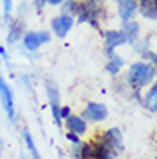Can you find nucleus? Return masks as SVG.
I'll list each match as a JSON object with an SVG mask.
<instances>
[{
    "mask_svg": "<svg viewBox=\"0 0 157 159\" xmlns=\"http://www.w3.org/2000/svg\"><path fill=\"white\" fill-rule=\"evenodd\" d=\"M155 78V69L150 62L147 61H140L130 66L128 75H126V81L133 90H140V88L150 85Z\"/></svg>",
    "mask_w": 157,
    "mask_h": 159,
    "instance_id": "nucleus-1",
    "label": "nucleus"
},
{
    "mask_svg": "<svg viewBox=\"0 0 157 159\" xmlns=\"http://www.w3.org/2000/svg\"><path fill=\"white\" fill-rule=\"evenodd\" d=\"M102 14V7L98 4H90V2H78L76 7V21L78 23H88L93 28H98V19Z\"/></svg>",
    "mask_w": 157,
    "mask_h": 159,
    "instance_id": "nucleus-2",
    "label": "nucleus"
},
{
    "mask_svg": "<svg viewBox=\"0 0 157 159\" xmlns=\"http://www.w3.org/2000/svg\"><path fill=\"white\" fill-rule=\"evenodd\" d=\"M0 102L4 107L5 114H7L9 121L14 123L16 121V104H14V93H12L11 87L7 85V81L4 80V76L0 75Z\"/></svg>",
    "mask_w": 157,
    "mask_h": 159,
    "instance_id": "nucleus-3",
    "label": "nucleus"
},
{
    "mask_svg": "<svg viewBox=\"0 0 157 159\" xmlns=\"http://www.w3.org/2000/svg\"><path fill=\"white\" fill-rule=\"evenodd\" d=\"M47 97H48V104H50V111H52V116H54V121L57 126H62V119H61V95H59V88L54 81L48 80L47 83Z\"/></svg>",
    "mask_w": 157,
    "mask_h": 159,
    "instance_id": "nucleus-4",
    "label": "nucleus"
},
{
    "mask_svg": "<svg viewBox=\"0 0 157 159\" xmlns=\"http://www.w3.org/2000/svg\"><path fill=\"white\" fill-rule=\"evenodd\" d=\"M21 40H23V47L28 52H36L42 45L50 42V35L47 31H26Z\"/></svg>",
    "mask_w": 157,
    "mask_h": 159,
    "instance_id": "nucleus-5",
    "label": "nucleus"
},
{
    "mask_svg": "<svg viewBox=\"0 0 157 159\" xmlns=\"http://www.w3.org/2000/svg\"><path fill=\"white\" fill-rule=\"evenodd\" d=\"M50 26H52V31H54L55 36L64 38V36L73 30V26H74V17L67 16V14H59V16L52 17Z\"/></svg>",
    "mask_w": 157,
    "mask_h": 159,
    "instance_id": "nucleus-6",
    "label": "nucleus"
},
{
    "mask_svg": "<svg viewBox=\"0 0 157 159\" xmlns=\"http://www.w3.org/2000/svg\"><path fill=\"white\" fill-rule=\"evenodd\" d=\"M107 114H109V111H107L105 104H100V102H88L87 107H85V111L81 112V118L85 119V121H104V119L107 118Z\"/></svg>",
    "mask_w": 157,
    "mask_h": 159,
    "instance_id": "nucleus-7",
    "label": "nucleus"
},
{
    "mask_svg": "<svg viewBox=\"0 0 157 159\" xmlns=\"http://www.w3.org/2000/svg\"><path fill=\"white\" fill-rule=\"evenodd\" d=\"M104 42H105V50L112 54L119 45L126 43V36L121 30H107L104 31Z\"/></svg>",
    "mask_w": 157,
    "mask_h": 159,
    "instance_id": "nucleus-8",
    "label": "nucleus"
},
{
    "mask_svg": "<svg viewBox=\"0 0 157 159\" xmlns=\"http://www.w3.org/2000/svg\"><path fill=\"white\" fill-rule=\"evenodd\" d=\"M102 142H105L114 152H121L124 149V142H123V133L119 128H109V130L104 133Z\"/></svg>",
    "mask_w": 157,
    "mask_h": 159,
    "instance_id": "nucleus-9",
    "label": "nucleus"
},
{
    "mask_svg": "<svg viewBox=\"0 0 157 159\" xmlns=\"http://www.w3.org/2000/svg\"><path fill=\"white\" fill-rule=\"evenodd\" d=\"M7 43H17L24 36V21L23 19H11L7 23Z\"/></svg>",
    "mask_w": 157,
    "mask_h": 159,
    "instance_id": "nucleus-10",
    "label": "nucleus"
},
{
    "mask_svg": "<svg viewBox=\"0 0 157 159\" xmlns=\"http://www.w3.org/2000/svg\"><path fill=\"white\" fill-rule=\"evenodd\" d=\"M137 12H138V2L137 0H121V2H118V14L123 19V23L133 19Z\"/></svg>",
    "mask_w": 157,
    "mask_h": 159,
    "instance_id": "nucleus-11",
    "label": "nucleus"
},
{
    "mask_svg": "<svg viewBox=\"0 0 157 159\" xmlns=\"http://www.w3.org/2000/svg\"><path fill=\"white\" fill-rule=\"evenodd\" d=\"M121 31L124 33V36H126V43L135 45L137 43V40H138V35H140V24H138L135 19L124 21Z\"/></svg>",
    "mask_w": 157,
    "mask_h": 159,
    "instance_id": "nucleus-12",
    "label": "nucleus"
},
{
    "mask_svg": "<svg viewBox=\"0 0 157 159\" xmlns=\"http://www.w3.org/2000/svg\"><path fill=\"white\" fill-rule=\"evenodd\" d=\"M66 128L71 131V133L83 135V133H87L88 125H87V121H85L81 116H73L71 114L69 118H66Z\"/></svg>",
    "mask_w": 157,
    "mask_h": 159,
    "instance_id": "nucleus-13",
    "label": "nucleus"
},
{
    "mask_svg": "<svg viewBox=\"0 0 157 159\" xmlns=\"http://www.w3.org/2000/svg\"><path fill=\"white\" fill-rule=\"evenodd\" d=\"M74 159H93V143H73Z\"/></svg>",
    "mask_w": 157,
    "mask_h": 159,
    "instance_id": "nucleus-14",
    "label": "nucleus"
},
{
    "mask_svg": "<svg viewBox=\"0 0 157 159\" xmlns=\"http://www.w3.org/2000/svg\"><path fill=\"white\" fill-rule=\"evenodd\" d=\"M93 159H116V152L105 142L93 143Z\"/></svg>",
    "mask_w": 157,
    "mask_h": 159,
    "instance_id": "nucleus-15",
    "label": "nucleus"
},
{
    "mask_svg": "<svg viewBox=\"0 0 157 159\" xmlns=\"http://www.w3.org/2000/svg\"><path fill=\"white\" fill-rule=\"evenodd\" d=\"M138 11L145 19H157L155 14V0H140L138 2Z\"/></svg>",
    "mask_w": 157,
    "mask_h": 159,
    "instance_id": "nucleus-16",
    "label": "nucleus"
},
{
    "mask_svg": "<svg viewBox=\"0 0 157 159\" xmlns=\"http://www.w3.org/2000/svg\"><path fill=\"white\" fill-rule=\"evenodd\" d=\"M123 66H124V59H123L121 56H118L116 52L109 54V62L105 64L107 73H110L112 76H116V75H118V73L123 69Z\"/></svg>",
    "mask_w": 157,
    "mask_h": 159,
    "instance_id": "nucleus-17",
    "label": "nucleus"
},
{
    "mask_svg": "<svg viewBox=\"0 0 157 159\" xmlns=\"http://www.w3.org/2000/svg\"><path fill=\"white\" fill-rule=\"evenodd\" d=\"M21 133H23V140H24V143H26V147H28V151H29V154H31V157L33 159H42V156H40L38 149H36L35 140H33L29 130H28V128H23V131H21Z\"/></svg>",
    "mask_w": 157,
    "mask_h": 159,
    "instance_id": "nucleus-18",
    "label": "nucleus"
},
{
    "mask_svg": "<svg viewBox=\"0 0 157 159\" xmlns=\"http://www.w3.org/2000/svg\"><path fill=\"white\" fill-rule=\"evenodd\" d=\"M143 106L147 109H150L152 112H157V81L152 85L149 92H147L145 99H143Z\"/></svg>",
    "mask_w": 157,
    "mask_h": 159,
    "instance_id": "nucleus-19",
    "label": "nucleus"
},
{
    "mask_svg": "<svg viewBox=\"0 0 157 159\" xmlns=\"http://www.w3.org/2000/svg\"><path fill=\"white\" fill-rule=\"evenodd\" d=\"M61 5H62V12H61V14H67V16L74 17L76 7H78V2H76V0H64Z\"/></svg>",
    "mask_w": 157,
    "mask_h": 159,
    "instance_id": "nucleus-20",
    "label": "nucleus"
},
{
    "mask_svg": "<svg viewBox=\"0 0 157 159\" xmlns=\"http://www.w3.org/2000/svg\"><path fill=\"white\" fill-rule=\"evenodd\" d=\"M2 7H4V19L5 23L11 21V14H12V0H2Z\"/></svg>",
    "mask_w": 157,
    "mask_h": 159,
    "instance_id": "nucleus-21",
    "label": "nucleus"
},
{
    "mask_svg": "<svg viewBox=\"0 0 157 159\" xmlns=\"http://www.w3.org/2000/svg\"><path fill=\"white\" fill-rule=\"evenodd\" d=\"M71 116V109L67 106H61V119H66Z\"/></svg>",
    "mask_w": 157,
    "mask_h": 159,
    "instance_id": "nucleus-22",
    "label": "nucleus"
},
{
    "mask_svg": "<svg viewBox=\"0 0 157 159\" xmlns=\"http://www.w3.org/2000/svg\"><path fill=\"white\" fill-rule=\"evenodd\" d=\"M33 5H35V9L38 12H42L45 7V0H33Z\"/></svg>",
    "mask_w": 157,
    "mask_h": 159,
    "instance_id": "nucleus-23",
    "label": "nucleus"
},
{
    "mask_svg": "<svg viewBox=\"0 0 157 159\" xmlns=\"http://www.w3.org/2000/svg\"><path fill=\"white\" fill-rule=\"evenodd\" d=\"M67 139H69L73 143H79V135H76V133H71L69 131V133H67Z\"/></svg>",
    "mask_w": 157,
    "mask_h": 159,
    "instance_id": "nucleus-24",
    "label": "nucleus"
},
{
    "mask_svg": "<svg viewBox=\"0 0 157 159\" xmlns=\"http://www.w3.org/2000/svg\"><path fill=\"white\" fill-rule=\"evenodd\" d=\"M64 0H45V4H48V5H61Z\"/></svg>",
    "mask_w": 157,
    "mask_h": 159,
    "instance_id": "nucleus-25",
    "label": "nucleus"
},
{
    "mask_svg": "<svg viewBox=\"0 0 157 159\" xmlns=\"http://www.w3.org/2000/svg\"><path fill=\"white\" fill-rule=\"evenodd\" d=\"M150 61L154 62V69L157 71V54H154V56H152V59H150Z\"/></svg>",
    "mask_w": 157,
    "mask_h": 159,
    "instance_id": "nucleus-26",
    "label": "nucleus"
},
{
    "mask_svg": "<svg viewBox=\"0 0 157 159\" xmlns=\"http://www.w3.org/2000/svg\"><path fill=\"white\" fill-rule=\"evenodd\" d=\"M83 2H90V4H98V5H100L104 0H83Z\"/></svg>",
    "mask_w": 157,
    "mask_h": 159,
    "instance_id": "nucleus-27",
    "label": "nucleus"
},
{
    "mask_svg": "<svg viewBox=\"0 0 157 159\" xmlns=\"http://www.w3.org/2000/svg\"><path fill=\"white\" fill-rule=\"evenodd\" d=\"M155 14H157V0H155Z\"/></svg>",
    "mask_w": 157,
    "mask_h": 159,
    "instance_id": "nucleus-28",
    "label": "nucleus"
},
{
    "mask_svg": "<svg viewBox=\"0 0 157 159\" xmlns=\"http://www.w3.org/2000/svg\"><path fill=\"white\" fill-rule=\"evenodd\" d=\"M116 2H121V0H116Z\"/></svg>",
    "mask_w": 157,
    "mask_h": 159,
    "instance_id": "nucleus-29",
    "label": "nucleus"
},
{
    "mask_svg": "<svg viewBox=\"0 0 157 159\" xmlns=\"http://www.w3.org/2000/svg\"><path fill=\"white\" fill-rule=\"evenodd\" d=\"M155 159H157V156H155Z\"/></svg>",
    "mask_w": 157,
    "mask_h": 159,
    "instance_id": "nucleus-30",
    "label": "nucleus"
},
{
    "mask_svg": "<svg viewBox=\"0 0 157 159\" xmlns=\"http://www.w3.org/2000/svg\"><path fill=\"white\" fill-rule=\"evenodd\" d=\"M21 159H23V157H21Z\"/></svg>",
    "mask_w": 157,
    "mask_h": 159,
    "instance_id": "nucleus-31",
    "label": "nucleus"
}]
</instances>
